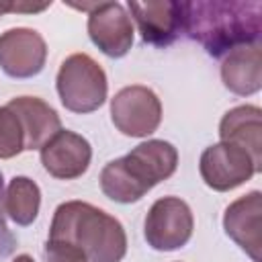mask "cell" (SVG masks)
<instances>
[{
    "instance_id": "cell-5",
    "label": "cell",
    "mask_w": 262,
    "mask_h": 262,
    "mask_svg": "<svg viewBox=\"0 0 262 262\" xmlns=\"http://www.w3.org/2000/svg\"><path fill=\"white\" fill-rule=\"evenodd\" d=\"M194 229L190 207L178 196L158 199L145 217L143 235L147 246L158 252H172L188 244Z\"/></svg>"
},
{
    "instance_id": "cell-10",
    "label": "cell",
    "mask_w": 262,
    "mask_h": 262,
    "mask_svg": "<svg viewBox=\"0 0 262 262\" xmlns=\"http://www.w3.org/2000/svg\"><path fill=\"white\" fill-rule=\"evenodd\" d=\"M137 29L141 33L143 43L156 47L172 45L182 33V4L172 0H149L127 4Z\"/></svg>"
},
{
    "instance_id": "cell-11",
    "label": "cell",
    "mask_w": 262,
    "mask_h": 262,
    "mask_svg": "<svg viewBox=\"0 0 262 262\" xmlns=\"http://www.w3.org/2000/svg\"><path fill=\"white\" fill-rule=\"evenodd\" d=\"M262 194L252 190L233 201L223 215L225 233L254 260L262 262Z\"/></svg>"
},
{
    "instance_id": "cell-21",
    "label": "cell",
    "mask_w": 262,
    "mask_h": 262,
    "mask_svg": "<svg viewBox=\"0 0 262 262\" xmlns=\"http://www.w3.org/2000/svg\"><path fill=\"white\" fill-rule=\"evenodd\" d=\"M12 262H35V260H33L29 254H20V256H16Z\"/></svg>"
},
{
    "instance_id": "cell-18",
    "label": "cell",
    "mask_w": 262,
    "mask_h": 262,
    "mask_svg": "<svg viewBox=\"0 0 262 262\" xmlns=\"http://www.w3.org/2000/svg\"><path fill=\"white\" fill-rule=\"evenodd\" d=\"M43 256L45 262H88L86 254L78 246L59 239H47Z\"/></svg>"
},
{
    "instance_id": "cell-12",
    "label": "cell",
    "mask_w": 262,
    "mask_h": 262,
    "mask_svg": "<svg viewBox=\"0 0 262 262\" xmlns=\"http://www.w3.org/2000/svg\"><path fill=\"white\" fill-rule=\"evenodd\" d=\"M92 160V147L86 137L61 129L41 147V164L43 168L59 180L80 178Z\"/></svg>"
},
{
    "instance_id": "cell-3",
    "label": "cell",
    "mask_w": 262,
    "mask_h": 262,
    "mask_svg": "<svg viewBox=\"0 0 262 262\" xmlns=\"http://www.w3.org/2000/svg\"><path fill=\"white\" fill-rule=\"evenodd\" d=\"M178 166V151L164 139H147L127 156L111 160L100 172V190L115 203H137L158 182L170 178Z\"/></svg>"
},
{
    "instance_id": "cell-19",
    "label": "cell",
    "mask_w": 262,
    "mask_h": 262,
    "mask_svg": "<svg viewBox=\"0 0 262 262\" xmlns=\"http://www.w3.org/2000/svg\"><path fill=\"white\" fill-rule=\"evenodd\" d=\"M16 248V237L12 235L8 223H6V211H4V178L0 172V260L10 256Z\"/></svg>"
},
{
    "instance_id": "cell-20",
    "label": "cell",
    "mask_w": 262,
    "mask_h": 262,
    "mask_svg": "<svg viewBox=\"0 0 262 262\" xmlns=\"http://www.w3.org/2000/svg\"><path fill=\"white\" fill-rule=\"evenodd\" d=\"M51 2H43V4H29V2H10V12H41L45 8H49Z\"/></svg>"
},
{
    "instance_id": "cell-9",
    "label": "cell",
    "mask_w": 262,
    "mask_h": 262,
    "mask_svg": "<svg viewBox=\"0 0 262 262\" xmlns=\"http://www.w3.org/2000/svg\"><path fill=\"white\" fill-rule=\"evenodd\" d=\"M88 35L108 57H123L133 45V23L123 4L94 2L88 12Z\"/></svg>"
},
{
    "instance_id": "cell-1",
    "label": "cell",
    "mask_w": 262,
    "mask_h": 262,
    "mask_svg": "<svg viewBox=\"0 0 262 262\" xmlns=\"http://www.w3.org/2000/svg\"><path fill=\"white\" fill-rule=\"evenodd\" d=\"M182 4V33L209 55L221 57L237 47L260 43V0H194Z\"/></svg>"
},
{
    "instance_id": "cell-8",
    "label": "cell",
    "mask_w": 262,
    "mask_h": 262,
    "mask_svg": "<svg viewBox=\"0 0 262 262\" xmlns=\"http://www.w3.org/2000/svg\"><path fill=\"white\" fill-rule=\"evenodd\" d=\"M47 59L45 39L27 27L8 29L0 35V68L10 78H33L37 76Z\"/></svg>"
},
{
    "instance_id": "cell-22",
    "label": "cell",
    "mask_w": 262,
    "mask_h": 262,
    "mask_svg": "<svg viewBox=\"0 0 262 262\" xmlns=\"http://www.w3.org/2000/svg\"><path fill=\"white\" fill-rule=\"evenodd\" d=\"M10 12V2H0V16Z\"/></svg>"
},
{
    "instance_id": "cell-13",
    "label": "cell",
    "mask_w": 262,
    "mask_h": 262,
    "mask_svg": "<svg viewBox=\"0 0 262 262\" xmlns=\"http://www.w3.org/2000/svg\"><path fill=\"white\" fill-rule=\"evenodd\" d=\"M219 137L223 143H233L246 149L256 166L262 170V111L254 104H242L227 111L219 123Z\"/></svg>"
},
{
    "instance_id": "cell-4",
    "label": "cell",
    "mask_w": 262,
    "mask_h": 262,
    "mask_svg": "<svg viewBox=\"0 0 262 262\" xmlns=\"http://www.w3.org/2000/svg\"><path fill=\"white\" fill-rule=\"evenodd\" d=\"M55 88L68 111L86 115L104 104L108 82L104 70L88 53H72L59 66Z\"/></svg>"
},
{
    "instance_id": "cell-2",
    "label": "cell",
    "mask_w": 262,
    "mask_h": 262,
    "mask_svg": "<svg viewBox=\"0 0 262 262\" xmlns=\"http://www.w3.org/2000/svg\"><path fill=\"white\" fill-rule=\"evenodd\" d=\"M47 239L78 246L88 262H121L127 254L121 221L84 201H68L55 209Z\"/></svg>"
},
{
    "instance_id": "cell-17",
    "label": "cell",
    "mask_w": 262,
    "mask_h": 262,
    "mask_svg": "<svg viewBox=\"0 0 262 262\" xmlns=\"http://www.w3.org/2000/svg\"><path fill=\"white\" fill-rule=\"evenodd\" d=\"M25 151L23 125L14 111L0 106V160H8Z\"/></svg>"
},
{
    "instance_id": "cell-14",
    "label": "cell",
    "mask_w": 262,
    "mask_h": 262,
    "mask_svg": "<svg viewBox=\"0 0 262 262\" xmlns=\"http://www.w3.org/2000/svg\"><path fill=\"white\" fill-rule=\"evenodd\" d=\"M6 106L16 113L23 125L25 149H41L55 133L61 131L59 115L37 96H16Z\"/></svg>"
},
{
    "instance_id": "cell-7",
    "label": "cell",
    "mask_w": 262,
    "mask_h": 262,
    "mask_svg": "<svg viewBox=\"0 0 262 262\" xmlns=\"http://www.w3.org/2000/svg\"><path fill=\"white\" fill-rule=\"evenodd\" d=\"M199 172L209 188L225 192L248 182L258 170L246 149L219 141L201 154Z\"/></svg>"
},
{
    "instance_id": "cell-6",
    "label": "cell",
    "mask_w": 262,
    "mask_h": 262,
    "mask_svg": "<svg viewBox=\"0 0 262 262\" xmlns=\"http://www.w3.org/2000/svg\"><path fill=\"white\" fill-rule=\"evenodd\" d=\"M111 119L123 135L147 137L160 127L162 102L147 86H125L111 98Z\"/></svg>"
},
{
    "instance_id": "cell-16",
    "label": "cell",
    "mask_w": 262,
    "mask_h": 262,
    "mask_svg": "<svg viewBox=\"0 0 262 262\" xmlns=\"http://www.w3.org/2000/svg\"><path fill=\"white\" fill-rule=\"evenodd\" d=\"M41 207V190L35 180L27 176H14L4 192V211L16 225H31Z\"/></svg>"
},
{
    "instance_id": "cell-15",
    "label": "cell",
    "mask_w": 262,
    "mask_h": 262,
    "mask_svg": "<svg viewBox=\"0 0 262 262\" xmlns=\"http://www.w3.org/2000/svg\"><path fill=\"white\" fill-rule=\"evenodd\" d=\"M221 80L237 96H250L262 88V47L244 45L229 51L221 63Z\"/></svg>"
}]
</instances>
